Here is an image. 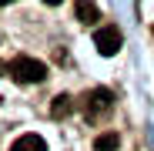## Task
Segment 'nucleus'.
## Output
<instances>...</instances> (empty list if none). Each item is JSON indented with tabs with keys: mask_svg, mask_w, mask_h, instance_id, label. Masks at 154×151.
Wrapping results in <instances>:
<instances>
[{
	"mask_svg": "<svg viewBox=\"0 0 154 151\" xmlns=\"http://www.w3.org/2000/svg\"><path fill=\"white\" fill-rule=\"evenodd\" d=\"M10 151H47V144H44V138L40 134H23V138H17L14 141V148Z\"/></svg>",
	"mask_w": 154,
	"mask_h": 151,
	"instance_id": "nucleus-5",
	"label": "nucleus"
},
{
	"mask_svg": "<svg viewBox=\"0 0 154 151\" xmlns=\"http://www.w3.org/2000/svg\"><path fill=\"white\" fill-rule=\"evenodd\" d=\"M10 74H14V81H20V84H40L47 77V64L37 61V57H27V54H17L10 61Z\"/></svg>",
	"mask_w": 154,
	"mask_h": 151,
	"instance_id": "nucleus-1",
	"label": "nucleus"
},
{
	"mask_svg": "<svg viewBox=\"0 0 154 151\" xmlns=\"http://www.w3.org/2000/svg\"><path fill=\"white\" fill-rule=\"evenodd\" d=\"M7 4H14V0H0V7H7Z\"/></svg>",
	"mask_w": 154,
	"mask_h": 151,
	"instance_id": "nucleus-9",
	"label": "nucleus"
},
{
	"mask_svg": "<svg viewBox=\"0 0 154 151\" xmlns=\"http://www.w3.org/2000/svg\"><path fill=\"white\" fill-rule=\"evenodd\" d=\"M117 144H121V138H117L114 131H107V134H97L94 151H117Z\"/></svg>",
	"mask_w": 154,
	"mask_h": 151,
	"instance_id": "nucleus-6",
	"label": "nucleus"
},
{
	"mask_svg": "<svg viewBox=\"0 0 154 151\" xmlns=\"http://www.w3.org/2000/svg\"><path fill=\"white\" fill-rule=\"evenodd\" d=\"M74 17L81 24H97L100 20V10H97L94 0H77V4H74Z\"/></svg>",
	"mask_w": 154,
	"mask_h": 151,
	"instance_id": "nucleus-4",
	"label": "nucleus"
},
{
	"mask_svg": "<svg viewBox=\"0 0 154 151\" xmlns=\"http://www.w3.org/2000/svg\"><path fill=\"white\" fill-rule=\"evenodd\" d=\"M121 44H124V37H121V30L114 27V24H104V27L94 30V47H97L104 57H114L117 50H121Z\"/></svg>",
	"mask_w": 154,
	"mask_h": 151,
	"instance_id": "nucleus-2",
	"label": "nucleus"
},
{
	"mask_svg": "<svg viewBox=\"0 0 154 151\" xmlns=\"http://www.w3.org/2000/svg\"><path fill=\"white\" fill-rule=\"evenodd\" d=\"M44 4H50V7H57V4H60V0H44Z\"/></svg>",
	"mask_w": 154,
	"mask_h": 151,
	"instance_id": "nucleus-8",
	"label": "nucleus"
},
{
	"mask_svg": "<svg viewBox=\"0 0 154 151\" xmlns=\"http://www.w3.org/2000/svg\"><path fill=\"white\" fill-rule=\"evenodd\" d=\"M111 101H114V94L111 91H104V87H94V91H87V97H84V114L94 121V118H100V114H107L111 111Z\"/></svg>",
	"mask_w": 154,
	"mask_h": 151,
	"instance_id": "nucleus-3",
	"label": "nucleus"
},
{
	"mask_svg": "<svg viewBox=\"0 0 154 151\" xmlns=\"http://www.w3.org/2000/svg\"><path fill=\"white\" fill-rule=\"evenodd\" d=\"M70 108H74V101H70L67 94H60V97H54V108H50V114H54V118H67Z\"/></svg>",
	"mask_w": 154,
	"mask_h": 151,
	"instance_id": "nucleus-7",
	"label": "nucleus"
}]
</instances>
